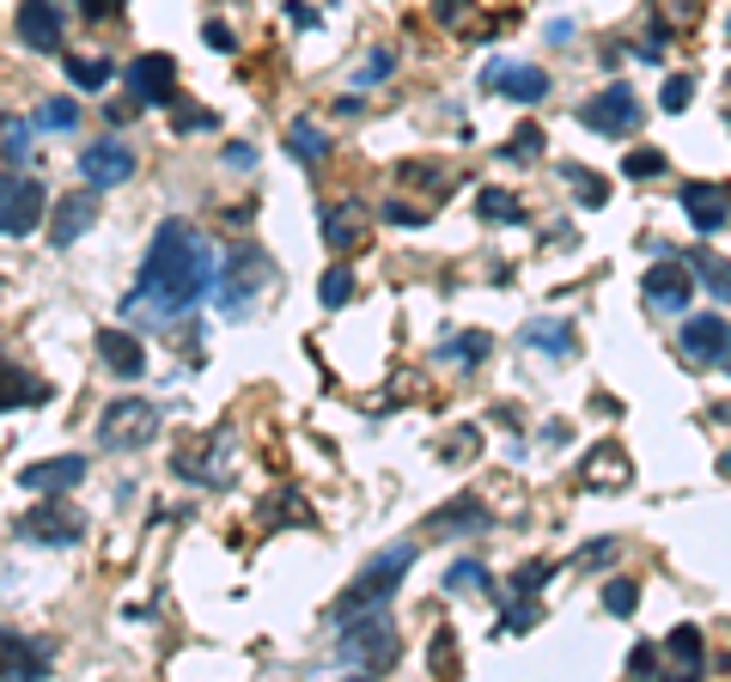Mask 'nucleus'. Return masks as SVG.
Listing matches in <instances>:
<instances>
[{
    "label": "nucleus",
    "mask_w": 731,
    "mask_h": 682,
    "mask_svg": "<svg viewBox=\"0 0 731 682\" xmlns=\"http://www.w3.org/2000/svg\"><path fill=\"white\" fill-rule=\"evenodd\" d=\"M214 275H219V256L189 219H165L147 244V263H140L135 287L123 299V317L128 324H177L189 311L214 293Z\"/></svg>",
    "instance_id": "obj_1"
},
{
    "label": "nucleus",
    "mask_w": 731,
    "mask_h": 682,
    "mask_svg": "<svg viewBox=\"0 0 731 682\" xmlns=\"http://www.w3.org/2000/svg\"><path fill=\"white\" fill-rule=\"evenodd\" d=\"M275 280H280V268L268 263L263 244H238L232 256L219 263V275H214V305H219V317H250V311H256V299H263Z\"/></svg>",
    "instance_id": "obj_2"
},
{
    "label": "nucleus",
    "mask_w": 731,
    "mask_h": 682,
    "mask_svg": "<svg viewBox=\"0 0 731 682\" xmlns=\"http://www.w3.org/2000/svg\"><path fill=\"white\" fill-rule=\"evenodd\" d=\"M396 658H403V634L390 628L385 604H378V609H354V616H342V665L385 677V670H396Z\"/></svg>",
    "instance_id": "obj_3"
},
{
    "label": "nucleus",
    "mask_w": 731,
    "mask_h": 682,
    "mask_svg": "<svg viewBox=\"0 0 731 682\" xmlns=\"http://www.w3.org/2000/svg\"><path fill=\"white\" fill-rule=\"evenodd\" d=\"M408 567H415V543H396V548H385L378 560H366V567H360V579L342 591V604H336V621L354 616V609H378V604H390Z\"/></svg>",
    "instance_id": "obj_4"
},
{
    "label": "nucleus",
    "mask_w": 731,
    "mask_h": 682,
    "mask_svg": "<svg viewBox=\"0 0 731 682\" xmlns=\"http://www.w3.org/2000/svg\"><path fill=\"white\" fill-rule=\"evenodd\" d=\"M159 433H165V408L140 403V396H123L98 415V445L104 451H147Z\"/></svg>",
    "instance_id": "obj_5"
},
{
    "label": "nucleus",
    "mask_w": 731,
    "mask_h": 682,
    "mask_svg": "<svg viewBox=\"0 0 731 682\" xmlns=\"http://www.w3.org/2000/svg\"><path fill=\"white\" fill-rule=\"evenodd\" d=\"M49 214V195L37 177H0V238H31Z\"/></svg>",
    "instance_id": "obj_6"
},
{
    "label": "nucleus",
    "mask_w": 731,
    "mask_h": 682,
    "mask_svg": "<svg viewBox=\"0 0 731 682\" xmlns=\"http://www.w3.org/2000/svg\"><path fill=\"white\" fill-rule=\"evenodd\" d=\"M579 123L592 128V135H609V140H628L640 128V98L634 86H622V79H609L604 92L592 98V104L579 110Z\"/></svg>",
    "instance_id": "obj_7"
},
{
    "label": "nucleus",
    "mask_w": 731,
    "mask_h": 682,
    "mask_svg": "<svg viewBox=\"0 0 731 682\" xmlns=\"http://www.w3.org/2000/svg\"><path fill=\"white\" fill-rule=\"evenodd\" d=\"M123 86L135 92L140 110L177 104V62H172V55H135V62L123 67Z\"/></svg>",
    "instance_id": "obj_8"
},
{
    "label": "nucleus",
    "mask_w": 731,
    "mask_h": 682,
    "mask_svg": "<svg viewBox=\"0 0 731 682\" xmlns=\"http://www.w3.org/2000/svg\"><path fill=\"white\" fill-rule=\"evenodd\" d=\"M79 481H86V457H79V451H62V457H43V464L18 469V488L37 494V500H55V494H67V488H79Z\"/></svg>",
    "instance_id": "obj_9"
},
{
    "label": "nucleus",
    "mask_w": 731,
    "mask_h": 682,
    "mask_svg": "<svg viewBox=\"0 0 731 682\" xmlns=\"http://www.w3.org/2000/svg\"><path fill=\"white\" fill-rule=\"evenodd\" d=\"M79 177H86V189H123L135 177V153H128L123 140H92L79 153Z\"/></svg>",
    "instance_id": "obj_10"
},
{
    "label": "nucleus",
    "mask_w": 731,
    "mask_h": 682,
    "mask_svg": "<svg viewBox=\"0 0 731 682\" xmlns=\"http://www.w3.org/2000/svg\"><path fill=\"white\" fill-rule=\"evenodd\" d=\"M677 348H683V359H695V366H726L731 359V324L714 317V311H707V317H689Z\"/></svg>",
    "instance_id": "obj_11"
},
{
    "label": "nucleus",
    "mask_w": 731,
    "mask_h": 682,
    "mask_svg": "<svg viewBox=\"0 0 731 682\" xmlns=\"http://www.w3.org/2000/svg\"><path fill=\"white\" fill-rule=\"evenodd\" d=\"M482 86L500 92V98H513V104H543L549 98V74L543 67H530V62H494L482 74Z\"/></svg>",
    "instance_id": "obj_12"
},
{
    "label": "nucleus",
    "mask_w": 731,
    "mask_h": 682,
    "mask_svg": "<svg viewBox=\"0 0 731 682\" xmlns=\"http://www.w3.org/2000/svg\"><path fill=\"white\" fill-rule=\"evenodd\" d=\"M13 25H18V43L25 49L55 55V49H62V0H25Z\"/></svg>",
    "instance_id": "obj_13"
},
{
    "label": "nucleus",
    "mask_w": 731,
    "mask_h": 682,
    "mask_svg": "<svg viewBox=\"0 0 731 682\" xmlns=\"http://www.w3.org/2000/svg\"><path fill=\"white\" fill-rule=\"evenodd\" d=\"M683 214L701 238H714L731 219V184H683Z\"/></svg>",
    "instance_id": "obj_14"
},
{
    "label": "nucleus",
    "mask_w": 731,
    "mask_h": 682,
    "mask_svg": "<svg viewBox=\"0 0 731 682\" xmlns=\"http://www.w3.org/2000/svg\"><path fill=\"white\" fill-rule=\"evenodd\" d=\"M79 512H62V506H37V512H25L18 518V536L25 543H55V548H67V543H79Z\"/></svg>",
    "instance_id": "obj_15"
},
{
    "label": "nucleus",
    "mask_w": 731,
    "mask_h": 682,
    "mask_svg": "<svg viewBox=\"0 0 731 682\" xmlns=\"http://www.w3.org/2000/svg\"><path fill=\"white\" fill-rule=\"evenodd\" d=\"M689 299H695V275L677 263H658L653 275H646V305L653 311H683Z\"/></svg>",
    "instance_id": "obj_16"
},
{
    "label": "nucleus",
    "mask_w": 731,
    "mask_h": 682,
    "mask_svg": "<svg viewBox=\"0 0 731 682\" xmlns=\"http://www.w3.org/2000/svg\"><path fill=\"white\" fill-rule=\"evenodd\" d=\"M92 219H98V195H92V189H86V195H67V202L55 207V219H49V244L67 250L74 238L92 232Z\"/></svg>",
    "instance_id": "obj_17"
},
{
    "label": "nucleus",
    "mask_w": 731,
    "mask_h": 682,
    "mask_svg": "<svg viewBox=\"0 0 731 682\" xmlns=\"http://www.w3.org/2000/svg\"><path fill=\"white\" fill-rule=\"evenodd\" d=\"M0 677H49V652L0 628Z\"/></svg>",
    "instance_id": "obj_18"
},
{
    "label": "nucleus",
    "mask_w": 731,
    "mask_h": 682,
    "mask_svg": "<svg viewBox=\"0 0 731 682\" xmlns=\"http://www.w3.org/2000/svg\"><path fill=\"white\" fill-rule=\"evenodd\" d=\"M49 403V384H37L25 366H13V359H0V415H13V408H37Z\"/></svg>",
    "instance_id": "obj_19"
},
{
    "label": "nucleus",
    "mask_w": 731,
    "mask_h": 682,
    "mask_svg": "<svg viewBox=\"0 0 731 682\" xmlns=\"http://www.w3.org/2000/svg\"><path fill=\"white\" fill-rule=\"evenodd\" d=\"M98 354H104V366H110L116 378H140V372H147V354H140V341L123 336V329H104V336H98Z\"/></svg>",
    "instance_id": "obj_20"
},
{
    "label": "nucleus",
    "mask_w": 731,
    "mask_h": 682,
    "mask_svg": "<svg viewBox=\"0 0 731 682\" xmlns=\"http://www.w3.org/2000/svg\"><path fill=\"white\" fill-rule=\"evenodd\" d=\"M366 238V207L342 202V207H324V244L329 250H354Z\"/></svg>",
    "instance_id": "obj_21"
},
{
    "label": "nucleus",
    "mask_w": 731,
    "mask_h": 682,
    "mask_svg": "<svg viewBox=\"0 0 731 682\" xmlns=\"http://www.w3.org/2000/svg\"><path fill=\"white\" fill-rule=\"evenodd\" d=\"M525 348L530 354H549V359H574V329L555 324V317H537V324H525Z\"/></svg>",
    "instance_id": "obj_22"
},
{
    "label": "nucleus",
    "mask_w": 731,
    "mask_h": 682,
    "mask_svg": "<svg viewBox=\"0 0 731 682\" xmlns=\"http://www.w3.org/2000/svg\"><path fill=\"white\" fill-rule=\"evenodd\" d=\"M482 525H488V512H482V500H469V494L427 518V530H439V536H464V530H482Z\"/></svg>",
    "instance_id": "obj_23"
},
{
    "label": "nucleus",
    "mask_w": 731,
    "mask_h": 682,
    "mask_svg": "<svg viewBox=\"0 0 731 682\" xmlns=\"http://www.w3.org/2000/svg\"><path fill=\"white\" fill-rule=\"evenodd\" d=\"M585 488H597V494H604V488H628V457L616 445H597L592 457H585Z\"/></svg>",
    "instance_id": "obj_24"
},
{
    "label": "nucleus",
    "mask_w": 731,
    "mask_h": 682,
    "mask_svg": "<svg viewBox=\"0 0 731 682\" xmlns=\"http://www.w3.org/2000/svg\"><path fill=\"white\" fill-rule=\"evenodd\" d=\"M665 652L670 658H677V677H701V658H707V652H701V628H670V640H665Z\"/></svg>",
    "instance_id": "obj_25"
},
{
    "label": "nucleus",
    "mask_w": 731,
    "mask_h": 682,
    "mask_svg": "<svg viewBox=\"0 0 731 682\" xmlns=\"http://www.w3.org/2000/svg\"><path fill=\"white\" fill-rule=\"evenodd\" d=\"M689 275H695V280H701V287H707L714 299H726V305H731V263H726V256H714V250H701L695 263H689Z\"/></svg>",
    "instance_id": "obj_26"
},
{
    "label": "nucleus",
    "mask_w": 731,
    "mask_h": 682,
    "mask_svg": "<svg viewBox=\"0 0 731 682\" xmlns=\"http://www.w3.org/2000/svg\"><path fill=\"white\" fill-rule=\"evenodd\" d=\"M287 147H293V159L299 165H317V159L329 153V140H324V128L312 123V116H299L293 128H287Z\"/></svg>",
    "instance_id": "obj_27"
},
{
    "label": "nucleus",
    "mask_w": 731,
    "mask_h": 682,
    "mask_svg": "<svg viewBox=\"0 0 731 682\" xmlns=\"http://www.w3.org/2000/svg\"><path fill=\"white\" fill-rule=\"evenodd\" d=\"M476 214L494 219V226H518V219H525V207H518L506 189H482V195H476Z\"/></svg>",
    "instance_id": "obj_28"
},
{
    "label": "nucleus",
    "mask_w": 731,
    "mask_h": 682,
    "mask_svg": "<svg viewBox=\"0 0 731 682\" xmlns=\"http://www.w3.org/2000/svg\"><path fill=\"white\" fill-rule=\"evenodd\" d=\"M560 177L579 189V202H585V207H604V202H609V184L597 177V171H585V165H560Z\"/></svg>",
    "instance_id": "obj_29"
},
{
    "label": "nucleus",
    "mask_w": 731,
    "mask_h": 682,
    "mask_svg": "<svg viewBox=\"0 0 731 682\" xmlns=\"http://www.w3.org/2000/svg\"><path fill=\"white\" fill-rule=\"evenodd\" d=\"M317 299H324L329 311H336V305H348V299H354V268H348V263H336L324 280H317Z\"/></svg>",
    "instance_id": "obj_30"
},
{
    "label": "nucleus",
    "mask_w": 731,
    "mask_h": 682,
    "mask_svg": "<svg viewBox=\"0 0 731 682\" xmlns=\"http://www.w3.org/2000/svg\"><path fill=\"white\" fill-rule=\"evenodd\" d=\"M445 591H457V597H476V591H488V567H482V560H457L452 573H445Z\"/></svg>",
    "instance_id": "obj_31"
},
{
    "label": "nucleus",
    "mask_w": 731,
    "mask_h": 682,
    "mask_svg": "<svg viewBox=\"0 0 731 682\" xmlns=\"http://www.w3.org/2000/svg\"><path fill=\"white\" fill-rule=\"evenodd\" d=\"M500 153L513 159V165H530V159H543V128H537V123H525L513 140H506V147H500Z\"/></svg>",
    "instance_id": "obj_32"
},
{
    "label": "nucleus",
    "mask_w": 731,
    "mask_h": 682,
    "mask_svg": "<svg viewBox=\"0 0 731 682\" xmlns=\"http://www.w3.org/2000/svg\"><path fill=\"white\" fill-rule=\"evenodd\" d=\"M622 177H665V153H653V147H634V153L622 159Z\"/></svg>",
    "instance_id": "obj_33"
},
{
    "label": "nucleus",
    "mask_w": 731,
    "mask_h": 682,
    "mask_svg": "<svg viewBox=\"0 0 731 682\" xmlns=\"http://www.w3.org/2000/svg\"><path fill=\"white\" fill-rule=\"evenodd\" d=\"M110 74H116L110 62H67V79H74L79 92H98V86H110Z\"/></svg>",
    "instance_id": "obj_34"
},
{
    "label": "nucleus",
    "mask_w": 731,
    "mask_h": 682,
    "mask_svg": "<svg viewBox=\"0 0 731 682\" xmlns=\"http://www.w3.org/2000/svg\"><path fill=\"white\" fill-rule=\"evenodd\" d=\"M79 123V104L74 98H49L43 110H37V128H74Z\"/></svg>",
    "instance_id": "obj_35"
},
{
    "label": "nucleus",
    "mask_w": 731,
    "mask_h": 682,
    "mask_svg": "<svg viewBox=\"0 0 731 682\" xmlns=\"http://www.w3.org/2000/svg\"><path fill=\"white\" fill-rule=\"evenodd\" d=\"M445 359H464V366H482V359H488V336H482V329H464V341H452V348H445Z\"/></svg>",
    "instance_id": "obj_36"
},
{
    "label": "nucleus",
    "mask_w": 731,
    "mask_h": 682,
    "mask_svg": "<svg viewBox=\"0 0 731 682\" xmlns=\"http://www.w3.org/2000/svg\"><path fill=\"white\" fill-rule=\"evenodd\" d=\"M0 140H7V159H25L31 153V123H18V116H7V123H0Z\"/></svg>",
    "instance_id": "obj_37"
},
{
    "label": "nucleus",
    "mask_w": 731,
    "mask_h": 682,
    "mask_svg": "<svg viewBox=\"0 0 731 682\" xmlns=\"http://www.w3.org/2000/svg\"><path fill=\"white\" fill-rule=\"evenodd\" d=\"M604 604L616 609V616H634V604H640V585H634V579H609V585H604Z\"/></svg>",
    "instance_id": "obj_38"
},
{
    "label": "nucleus",
    "mask_w": 731,
    "mask_h": 682,
    "mask_svg": "<svg viewBox=\"0 0 731 682\" xmlns=\"http://www.w3.org/2000/svg\"><path fill=\"white\" fill-rule=\"evenodd\" d=\"M537 616H543V609L530 604V597H518V604L506 609V621H500V634H530V628H537Z\"/></svg>",
    "instance_id": "obj_39"
},
{
    "label": "nucleus",
    "mask_w": 731,
    "mask_h": 682,
    "mask_svg": "<svg viewBox=\"0 0 731 682\" xmlns=\"http://www.w3.org/2000/svg\"><path fill=\"white\" fill-rule=\"evenodd\" d=\"M452 628H439V634H433V652H427V665H433V677H452V665H457V658H452Z\"/></svg>",
    "instance_id": "obj_40"
},
{
    "label": "nucleus",
    "mask_w": 731,
    "mask_h": 682,
    "mask_svg": "<svg viewBox=\"0 0 731 682\" xmlns=\"http://www.w3.org/2000/svg\"><path fill=\"white\" fill-rule=\"evenodd\" d=\"M549 573H555V567H549V560H530L525 573L513 579V591H518V597H537V591H543V579H549Z\"/></svg>",
    "instance_id": "obj_41"
},
{
    "label": "nucleus",
    "mask_w": 731,
    "mask_h": 682,
    "mask_svg": "<svg viewBox=\"0 0 731 682\" xmlns=\"http://www.w3.org/2000/svg\"><path fill=\"white\" fill-rule=\"evenodd\" d=\"M689 98H695V79H689V74L665 79V110H689Z\"/></svg>",
    "instance_id": "obj_42"
},
{
    "label": "nucleus",
    "mask_w": 731,
    "mask_h": 682,
    "mask_svg": "<svg viewBox=\"0 0 731 682\" xmlns=\"http://www.w3.org/2000/svg\"><path fill=\"white\" fill-rule=\"evenodd\" d=\"M390 67H396V55H390V49H378L373 62L360 67V86H378V79H385V74H390Z\"/></svg>",
    "instance_id": "obj_43"
},
{
    "label": "nucleus",
    "mask_w": 731,
    "mask_h": 682,
    "mask_svg": "<svg viewBox=\"0 0 731 682\" xmlns=\"http://www.w3.org/2000/svg\"><path fill=\"white\" fill-rule=\"evenodd\" d=\"M74 7H79L86 18H110V13H123L128 0H74Z\"/></svg>",
    "instance_id": "obj_44"
},
{
    "label": "nucleus",
    "mask_w": 731,
    "mask_h": 682,
    "mask_svg": "<svg viewBox=\"0 0 731 682\" xmlns=\"http://www.w3.org/2000/svg\"><path fill=\"white\" fill-rule=\"evenodd\" d=\"M177 128L196 135V128H214V116H207V110H177Z\"/></svg>",
    "instance_id": "obj_45"
},
{
    "label": "nucleus",
    "mask_w": 731,
    "mask_h": 682,
    "mask_svg": "<svg viewBox=\"0 0 731 682\" xmlns=\"http://www.w3.org/2000/svg\"><path fill=\"white\" fill-rule=\"evenodd\" d=\"M202 37H207V49H219V55H232V49H238V43H232V31H226V25H207Z\"/></svg>",
    "instance_id": "obj_46"
},
{
    "label": "nucleus",
    "mask_w": 731,
    "mask_h": 682,
    "mask_svg": "<svg viewBox=\"0 0 731 682\" xmlns=\"http://www.w3.org/2000/svg\"><path fill=\"white\" fill-rule=\"evenodd\" d=\"M719 476H731V451H726V457H719Z\"/></svg>",
    "instance_id": "obj_47"
},
{
    "label": "nucleus",
    "mask_w": 731,
    "mask_h": 682,
    "mask_svg": "<svg viewBox=\"0 0 731 682\" xmlns=\"http://www.w3.org/2000/svg\"><path fill=\"white\" fill-rule=\"evenodd\" d=\"M726 366H731V359H726Z\"/></svg>",
    "instance_id": "obj_48"
}]
</instances>
